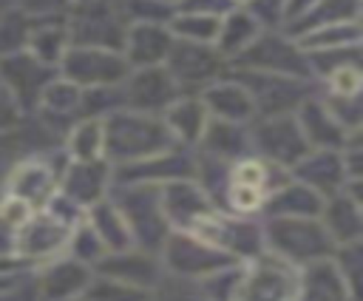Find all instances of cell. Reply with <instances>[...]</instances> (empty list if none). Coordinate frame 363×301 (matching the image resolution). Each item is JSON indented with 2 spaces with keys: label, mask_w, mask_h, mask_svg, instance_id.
I'll return each instance as SVG.
<instances>
[{
  "label": "cell",
  "mask_w": 363,
  "mask_h": 301,
  "mask_svg": "<svg viewBox=\"0 0 363 301\" xmlns=\"http://www.w3.org/2000/svg\"><path fill=\"white\" fill-rule=\"evenodd\" d=\"M164 261L187 275H201V273H218L230 267V256L218 253L216 247L199 241L196 236H173L164 244Z\"/></svg>",
  "instance_id": "9c48e42d"
},
{
  "label": "cell",
  "mask_w": 363,
  "mask_h": 301,
  "mask_svg": "<svg viewBox=\"0 0 363 301\" xmlns=\"http://www.w3.org/2000/svg\"><path fill=\"white\" fill-rule=\"evenodd\" d=\"M88 224H91V230L96 233V239L102 241L105 250L122 253V250L130 247V239H133V236H130V227H128V221L122 219L119 207L99 204V207L94 210V219H91Z\"/></svg>",
  "instance_id": "cb8c5ba5"
},
{
  "label": "cell",
  "mask_w": 363,
  "mask_h": 301,
  "mask_svg": "<svg viewBox=\"0 0 363 301\" xmlns=\"http://www.w3.org/2000/svg\"><path fill=\"white\" fill-rule=\"evenodd\" d=\"M162 207H164V216H170L173 221L184 224L187 230H190L201 216H207V199L201 196V190H196V187L187 185V182H173V185H167L164 199H162Z\"/></svg>",
  "instance_id": "ffe728a7"
},
{
  "label": "cell",
  "mask_w": 363,
  "mask_h": 301,
  "mask_svg": "<svg viewBox=\"0 0 363 301\" xmlns=\"http://www.w3.org/2000/svg\"><path fill=\"white\" fill-rule=\"evenodd\" d=\"M164 128L184 142H196L207 131V108L199 99H176L164 111Z\"/></svg>",
  "instance_id": "44dd1931"
},
{
  "label": "cell",
  "mask_w": 363,
  "mask_h": 301,
  "mask_svg": "<svg viewBox=\"0 0 363 301\" xmlns=\"http://www.w3.org/2000/svg\"><path fill=\"white\" fill-rule=\"evenodd\" d=\"M295 122H298L306 145H312L315 150H335V148H343V142H346L343 125L329 114V108L323 102H303Z\"/></svg>",
  "instance_id": "4fadbf2b"
},
{
  "label": "cell",
  "mask_w": 363,
  "mask_h": 301,
  "mask_svg": "<svg viewBox=\"0 0 363 301\" xmlns=\"http://www.w3.org/2000/svg\"><path fill=\"white\" fill-rule=\"evenodd\" d=\"M179 97V85L173 82V77L159 68V65H150V68H139L128 85L122 88V99L130 111L136 114H159V111H167Z\"/></svg>",
  "instance_id": "5b68a950"
},
{
  "label": "cell",
  "mask_w": 363,
  "mask_h": 301,
  "mask_svg": "<svg viewBox=\"0 0 363 301\" xmlns=\"http://www.w3.org/2000/svg\"><path fill=\"white\" fill-rule=\"evenodd\" d=\"M227 196H230V204L235 210H241V213H250L264 202V190H255V187H247V185H235V182H233Z\"/></svg>",
  "instance_id": "836d02e7"
},
{
  "label": "cell",
  "mask_w": 363,
  "mask_h": 301,
  "mask_svg": "<svg viewBox=\"0 0 363 301\" xmlns=\"http://www.w3.org/2000/svg\"><path fill=\"white\" fill-rule=\"evenodd\" d=\"M34 20L23 11H6L0 14V57L26 51L28 34H31Z\"/></svg>",
  "instance_id": "f546056e"
},
{
  "label": "cell",
  "mask_w": 363,
  "mask_h": 301,
  "mask_svg": "<svg viewBox=\"0 0 363 301\" xmlns=\"http://www.w3.org/2000/svg\"><path fill=\"white\" fill-rule=\"evenodd\" d=\"M221 54L210 48V43H190V40H179L173 37V45L164 57L167 62V74L173 77V82L179 85H210L213 77L221 68Z\"/></svg>",
  "instance_id": "277c9868"
},
{
  "label": "cell",
  "mask_w": 363,
  "mask_h": 301,
  "mask_svg": "<svg viewBox=\"0 0 363 301\" xmlns=\"http://www.w3.org/2000/svg\"><path fill=\"white\" fill-rule=\"evenodd\" d=\"M301 301H349V287L340 270L326 258L306 264L301 278Z\"/></svg>",
  "instance_id": "e0dca14e"
},
{
  "label": "cell",
  "mask_w": 363,
  "mask_h": 301,
  "mask_svg": "<svg viewBox=\"0 0 363 301\" xmlns=\"http://www.w3.org/2000/svg\"><path fill=\"white\" fill-rule=\"evenodd\" d=\"M323 207V196L315 193L306 185H289L284 190H275L269 196V210L275 216H289V219H315Z\"/></svg>",
  "instance_id": "7402d4cb"
},
{
  "label": "cell",
  "mask_w": 363,
  "mask_h": 301,
  "mask_svg": "<svg viewBox=\"0 0 363 301\" xmlns=\"http://www.w3.org/2000/svg\"><path fill=\"white\" fill-rule=\"evenodd\" d=\"M68 241V221L60 216H28L17 227L14 250L23 258H43L57 253Z\"/></svg>",
  "instance_id": "ba28073f"
},
{
  "label": "cell",
  "mask_w": 363,
  "mask_h": 301,
  "mask_svg": "<svg viewBox=\"0 0 363 301\" xmlns=\"http://www.w3.org/2000/svg\"><path fill=\"white\" fill-rule=\"evenodd\" d=\"M323 213V230L329 236V241L335 244H354L360 239V207H357V196L352 193H337L329 202H323L320 207Z\"/></svg>",
  "instance_id": "9a60e30c"
},
{
  "label": "cell",
  "mask_w": 363,
  "mask_h": 301,
  "mask_svg": "<svg viewBox=\"0 0 363 301\" xmlns=\"http://www.w3.org/2000/svg\"><path fill=\"white\" fill-rule=\"evenodd\" d=\"M289 298H292V281L286 278L281 264L255 270V275L244 290V301H289Z\"/></svg>",
  "instance_id": "d4e9b609"
},
{
  "label": "cell",
  "mask_w": 363,
  "mask_h": 301,
  "mask_svg": "<svg viewBox=\"0 0 363 301\" xmlns=\"http://www.w3.org/2000/svg\"><path fill=\"white\" fill-rule=\"evenodd\" d=\"M258 37V20L247 11H233L218 23V48L224 54H241Z\"/></svg>",
  "instance_id": "484cf974"
},
{
  "label": "cell",
  "mask_w": 363,
  "mask_h": 301,
  "mask_svg": "<svg viewBox=\"0 0 363 301\" xmlns=\"http://www.w3.org/2000/svg\"><path fill=\"white\" fill-rule=\"evenodd\" d=\"M244 62L252 65V71L261 74H281V77H295L306 71V62L301 60L298 48L286 43L281 34H261L255 37L244 51Z\"/></svg>",
  "instance_id": "52a82bcc"
},
{
  "label": "cell",
  "mask_w": 363,
  "mask_h": 301,
  "mask_svg": "<svg viewBox=\"0 0 363 301\" xmlns=\"http://www.w3.org/2000/svg\"><path fill=\"white\" fill-rule=\"evenodd\" d=\"M11 196H20L23 202H28L31 207L34 204H43L48 199V193L54 190V182H51V170L43 165V162H26L14 176H11Z\"/></svg>",
  "instance_id": "603a6c76"
},
{
  "label": "cell",
  "mask_w": 363,
  "mask_h": 301,
  "mask_svg": "<svg viewBox=\"0 0 363 301\" xmlns=\"http://www.w3.org/2000/svg\"><path fill=\"white\" fill-rule=\"evenodd\" d=\"M258 148L275 159L278 165H295L301 156H306V139L295 122V116H272L255 131Z\"/></svg>",
  "instance_id": "30bf717a"
},
{
  "label": "cell",
  "mask_w": 363,
  "mask_h": 301,
  "mask_svg": "<svg viewBox=\"0 0 363 301\" xmlns=\"http://www.w3.org/2000/svg\"><path fill=\"white\" fill-rule=\"evenodd\" d=\"M102 264V273L116 281V284H128V287H139V290H147L159 270H156V261L147 258V256H136V253H116L113 258H105L99 261Z\"/></svg>",
  "instance_id": "d6986e66"
},
{
  "label": "cell",
  "mask_w": 363,
  "mask_h": 301,
  "mask_svg": "<svg viewBox=\"0 0 363 301\" xmlns=\"http://www.w3.org/2000/svg\"><path fill=\"white\" fill-rule=\"evenodd\" d=\"M20 122V102L14 94L0 82V131H11Z\"/></svg>",
  "instance_id": "e575fe53"
},
{
  "label": "cell",
  "mask_w": 363,
  "mask_h": 301,
  "mask_svg": "<svg viewBox=\"0 0 363 301\" xmlns=\"http://www.w3.org/2000/svg\"><path fill=\"white\" fill-rule=\"evenodd\" d=\"M201 102L213 116H218V122L238 125V122H244V119H250L255 114L252 99H250V94H247V88L241 82H210L204 88V99Z\"/></svg>",
  "instance_id": "2e32d148"
},
{
  "label": "cell",
  "mask_w": 363,
  "mask_h": 301,
  "mask_svg": "<svg viewBox=\"0 0 363 301\" xmlns=\"http://www.w3.org/2000/svg\"><path fill=\"white\" fill-rule=\"evenodd\" d=\"M295 165H298V170H301V176H303V185L312 187V190L320 193V196L332 193L337 185L343 187V173H346V170H343V159L335 156L332 150L306 153V156H301Z\"/></svg>",
  "instance_id": "ac0fdd59"
},
{
  "label": "cell",
  "mask_w": 363,
  "mask_h": 301,
  "mask_svg": "<svg viewBox=\"0 0 363 301\" xmlns=\"http://www.w3.org/2000/svg\"><path fill=\"white\" fill-rule=\"evenodd\" d=\"M65 80L77 88H99V85H119L128 77V62L122 54L111 48H94V45H68L62 54Z\"/></svg>",
  "instance_id": "3957f363"
},
{
  "label": "cell",
  "mask_w": 363,
  "mask_h": 301,
  "mask_svg": "<svg viewBox=\"0 0 363 301\" xmlns=\"http://www.w3.org/2000/svg\"><path fill=\"white\" fill-rule=\"evenodd\" d=\"M269 244L278 256H284L289 261H301V264L326 258V253L332 247L326 230L315 219H289V216H272Z\"/></svg>",
  "instance_id": "7a4b0ae2"
},
{
  "label": "cell",
  "mask_w": 363,
  "mask_h": 301,
  "mask_svg": "<svg viewBox=\"0 0 363 301\" xmlns=\"http://www.w3.org/2000/svg\"><path fill=\"white\" fill-rule=\"evenodd\" d=\"M102 185H105V176L96 168V162H77V170L65 182L68 196L74 202H94V199H99Z\"/></svg>",
  "instance_id": "4dcf8cb0"
},
{
  "label": "cell",
  "mask_w": 363,
  "mask_h": 301,
  "mask_svg": "<svg viewBox=\"0 0 363 301\" xmlns=\"http://www.w3.org/2000/svg\"><path fill=\"white\" fill-rule=\"evenodd\" d=\"M244 88H247V94L252 99V108L261 105L272 116H284L286 108L301 102V80H295V77L252 71V74H247Z\"/></svg>",
  "instance_id": "8fae6325"
},
{
  "label": "cell",
  "mask_w": 363,
  "mask_h": 301,
  "mask_svg": "<svg viewBox=\"0 0 363 301\" xmlns=\"http://www.w3.org/2000/svg\"><path fill=\"white\" fill-rule=\"evenodd\" d=\"M71 0H17L20 11L28 14L31 20H51V17H62V11L68 9Z\"/></svg>",
  "instance_id": "d6a6232c"
},
{
  "label": "cell",
  "mask_w": 363,
  "mask_h": 301,
  "mask_svg": "<svg viewBox=\"0 0 363 301\" xmlns=\"http://www.w3.org/2000/svg\"><path fill=\"white\" fill-rule=\"evenodd\" d=\"M105 148L119 162H145L170 150V131L147 114H113L105 125Z\"/></svg>",
  "instance_id": "6da1fadb"
},
{
  "label": "cell",
  "mask_w": 363,
  "mask_h": 301,
  "mask_svg": "<svg viewBox=\"0 0 363 301\" xmlns=\"http://www.w3.org/2000/svg\"><path fill=\"white\" fill-rule=\"evenodd\" d=\"M159 3H167V0H159Z\"/></svg>",
  "instance_id": "d590c367"
},
{
  "label": "cell",
  "mask_w": 363,
  "mask_h": 301,
  "mask_svg": "<svg viewBox=\"0 0 363 301\" xmlns=\"http://www.w3.org/2000/svg\"><path fill=\"white\" fill-rule=\"evenodd\" d=\"M68 150L77 162H96L105 150V125L99 119H85L71 131Z\"/></svg>",
  "instance_id": "f1b7e54d"
},
{
  "label": "cell",
  "mask_w": 363,
  "mask_h": 301,
  "mask_svg": "<svg viewBox=\"0 0 363 301\" xmlns=\"http://www.w3.org/2000/svg\"><path fill=\"white\" fill-rule=\"evenodd\" d=\"M125 62L136 65V68H150L164 62L170 45H173V34L159 26V23H136L125 31Z\"/></svg>",
  "instance_id": "7c38bea8"
},
{
  "label": "cell",
  "mask_w": 363,
  "mask_h": 301,
  "mask_svg": "<svg viewBox=\"0 0 363 301\" xmlns=\"http://www.w3.org/2000/svg\"><path fill=\"white\" fill-rule=\"evenodd\" d=\"M267 179H269L267 176V168L261 162H255V159H244L233 170V182L235 185H247V187H255V190H264Z\"/></svg>",
  "instance_id": "1f68e13d"
},
{
  "label": "cell",
  "mask_w": 363,
  "mask_h": 301,
  "mask_svg": "<svg viewBox=\"0 0 363 301\" xmlns=\"http://www.w3.org/2000/svg\"><path fill=\"white\" fill-rule=\"evenodd\" d=\"M79 3H85V0H79Z\"/></svg>",
  "instance_id": "8d00e7d4"
},
{
  "label": "cell",
  "mask_w": 363,
  "mask_h": 301,
  "mask_svg": "<svg viewBox=\"0 0 363 301\" xmlns=\"http://www.w3.org/2000/svg\"><path fill=\"white\" fill-rule=\"evenodd\" d=\"M88 281H91L88 267L77 258H68V261H51L43 270L37 290L45 301H68V298L85 292Z\"/></svg>",
  "instance_id": "5bb4252c"
},
{
  "label": "cell",
  "mask_w": 363,
  "mask_h": 301,
  "mask_svg": "<svg viewBox=\"0 0 363 301\" xmlns=\"http://www.w3.org/2000/svg\"><path fill=\"white\" fill-rule=\"evenodd\" d=\"M218 23H221V17H216V14L179 11L170 20V34L179 40H190V43H213L218 34Z\"/></svg>",
  "instance_id": "83f0119b"
},
{
  "label": "cell",
  "mask_w": 363,
  "mask_h": 301,
  "mask_svg": "<svg viewBox=\"0 0 363 301\" xmlns=\"http://www.w3.org/2000/svg\"><path fill=\"white\" fill-rule=\"evenodd\" d=\"M51 80H54L51 65L40 62L28 51H17V54L0 57V82L14 94L20 108L31 105V102H40V94L45 91V85Z\"/></svg>",
  "instance_id": "8992f818"
},
{
  "label": "cell",
  "mask_w": 363,
  "mask_h": 301,
  "mask_svg": "<svg viewBox=\"0 0 363 301\" xmlns=\"http://www.w3.org/2000/svg\"><path fill=\"white\" fill-rule=\"evenodd\" d=\"M360 11V0H315L312 9L298 20L306 28H329V26H343L354 23Z\"/></svg>",
  "instance_id": "4316f807"
}]
</instances>
